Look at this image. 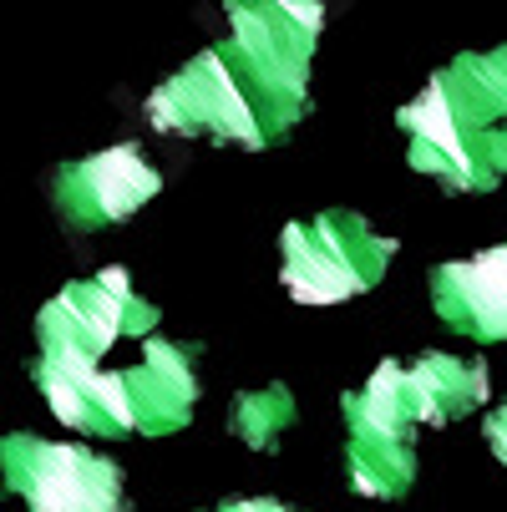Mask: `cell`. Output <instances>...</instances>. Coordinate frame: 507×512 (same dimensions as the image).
I'll return each instance as SVG.
<instances>
[{"mask_svg": "<svg viewBox=\"0 0 507 512\" xmlns=\"http://www.w3.org/2000/svg\"><path fill=\"white\" fill-rule=\"evenodd\" d=\"M295 426V396H289V386L269 381L259 391H239L234 396V411H229V431L239 436V442L249 452H274L279 436Z\"/></svg>", "mask_w": 507, "mask_h": 512, "instance_id": "4fadbf2b", "label": "cell"}, {"mask_svg": "<svg viewBox=\"0 0 507 512\" xmlns=\"http://www.w3.org/2000/svg\"><path fill=\"white\" fill-rule=\"evenodd\" d=\"M396 239L376 234L360 213L325 208L315 218H295L279 234V279L295 305H345L376 289L396 259Z\"/></svg>", "mask_w": 507, "mask_h": 512, "instance_id": "3957f363", "label": "cell"}, {"mask_svg": "<svg viewBox=\"0 0 507 512\" xmlns=\"http://www.w3.org/2000/svg\"><path fill=\"white\" fill-rule=\"evenodd\" d=\"M6 492L31 512H127L122 467L77 442H46L36 431H11L0 442Z\"/></svg>", "mask_w": 507, "mask_h": 512, "instance_id": "8992f818", "label": "cell"}, {"mask_svg": "<svg viewBox=\"0 0 507 512\" xmlns=\"http://www.w3.org/2000/svg\"><path fill=\"white\" fill-rule=\"evenodd\" d=\"M132 426L142 436H173L193 421L198 406V376H193V350L173 340H142V360L122 371Z\"/></svg>", "mask_w": 507, "mask_h": 512, "instance_id": "8fae6325", "label": "cell"}, {"mask_svg": "<svg viewBox=\"0 0 507 512\" xmlns=\"http://www.w3.org/2000/svg\"><path fill=\"white\" fill-rule=\"evenodd\" d=\"M482 436H487V447H492V457H497V462L507 467V401L487 411V421H482Z\"/></svg>", "mask_w": 507, "mask_h": 512, "instance_id": "5bb4252c", "label": "cell"}, {"mask_svg": "<svg viewBox=\"0 0 507 512\" xmlns=\"http://www.w3.org/2000/svg\"><path fill=\"white\" fill-rule=\"evenodd\" d=\"M406 163L447 193H492L507 178V46L462 51L396 112Z\"/></svg>", "mask_w": 507, "mask_h": 512, "instance_id": "6da1fadb", "label": "cell"}, {"mask_svg": "<svg viewBox=\"0 0 507 512\" xmlns=\"http://www.w3.org/2000/svg\"><path fill=\"white\" fill-rule=\"evenodd\" d=\"M148 122L158 132L203 137V142H219V148H244V153L269 148V132L219 46L198 51L148 97Z\"/></svg>", "mask_w": 507, "mask_h": 512, "instance_id": "52a82bcc", "label": "cell"}, {"mask_svg": "<svg viewBox=\"0 0 507 512\" xmlns=\"http://www.w3.org/2000/svg\"><path fill=\"white\" fill-rule=\"evenodd\" d=\"M431 310L447 330L467 340H507V244L431 269Z\"/></svg>", "mask_w": 507, "mask_h": 512, "instance_id": "9c48e42d", "label": "cell"}, {"mask_svg": "<svg viewBox=\"0 0 507 512\" xmlns=\"http://www.w3.org/2000/svg\"><path fill=\"white\" fill-rule=\"evenodd\" d=\"M406 376H411V401H416L421 426H447V421L477 411L492 391L482 360H462L447 350H426L421 360L406 365Z\"/></svg>", "mask_w": 507, "mask_h": 512, "instance_id": "7c38bea8", "label": "cell"}, {"mask_svg": "<svg viewBox=\"0 0 507 512\" xmlns=\"http://www.w3.org/2000/svg\"><path fill=\"white\" fill-rule=\"evenodd\" d=\"M213 512H289V507H284V502H274V497H234V502L213 507Z\"/></svg>", "mask_w": 507, "mask_h": 512, "instance_id": "9a60e30c", "label": "cell"}, {"mask_svg": "<svg viewBox=\"0 0 507 512\" xmlns=\"http://www.w3.org/2000/svg\"><path fill=\"white\" fill-rule=\"evenodd\" d=\"M158 305L137 295L127 269H102L92 279L61 284L36 315V355L46 360H77V365H102V355L117 340H153L158 330Z\"/></svg>", "mask_w": 507, "mask_h": 512, "instance_id": "5b68a950", "label": "cell"}, {"mask_svg": "<svg viewBox=\"0 0 507 512\" xmlns=\"http://www.w3.org/2000/svg\"><path fill=\"white\" fill-rule=\"evenodd\" d=\"M158 188H163L158 168L132 142H117V148H102L77 163H61L51 173V203L71 234H97V229L122 224L142 203H153Z\"/></svg>", "mask_w": 507, "mask_h": 512, "instance_id": "ba28073f", "label": "cell"}, {"mask_svg": "<svg viewBox=\"0 0 507 512\" xmlns=\"http://www.w3.org/2000/svg\"><path fill=\"white\" fill-rule=\"evenodd\" d=\"M224 16L229 36L219 51L244 82L269 142H284V132L310 112V56L325 26V6L315 0H234Z\"/></svg>", "mask_w": 507, "mask_h": 512, "instance_id": "7a4b0ae2", "label": "cell"}, {"mask_svg": "<svg viewBox=\"0 0 507 512\" xmlns=\"http://www.w3.org/2000/svg\"><path fill=\"white\" fill-rule=\"evenodd\" d=\"M31 381L46 396V406L87 436H127L132 426V406H127V386L122 371H102V365H77V360H31Z\"/></svg>", "mask_w": 507, "mask_h": 512, "instance_id": "30bf717a", "label": "cell"}, {"mask_svg": "<svg viewBox=\"0 0 507 512\" xmlns=\"http://www.w3.org/2000/svg\"><path fill=\"white\" fill-rule=\"evenodd\" d=\"M345 411V477L366 497H406L416 482V401L401 360H381L366 386L340 396Z\"/></svg>", "mask_w": 507, "mask_h": 512, "instance_id": "277c9868", "label": "cell"}]
</instances>
